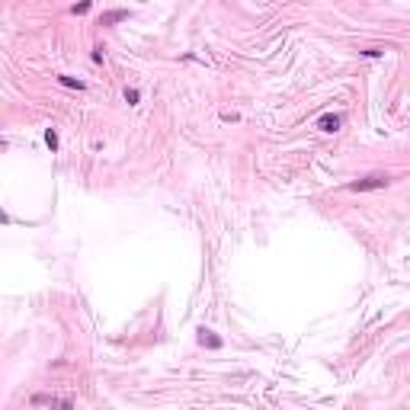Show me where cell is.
<instances>
[{"label":"cell","instance_id":"cell-5","mask_svg":"<svg viewBox=\"0 0 410 410\" xmlns=\"http://www.w3.org/2000/svg\"><path fill=\"white\" fill-rule=\"evenodd\" d=\"M122 20H128V10H109V13H103V26H116Z\"/></svg>","mask_w":410,"mask_h":410},{"label":"cell","instance_id":"cell-6","mask_svg":"<svg viewBox=\"0 0 410 410\" xmlns=\"http://www.w3.org/2000/svg\"><path fill=\"white\" fill-rule=\"evenodd\" d=\"M61 87H71V90H84V80H77V77H58Z\"/></svg>","mask_w":410,"mask_h":410},{"label":"cell","instance_id":"cell-3","mask_svg":"<svg viewBox=\"0 0 410 410\" xmlns=\"http://www.w3.org/2000/svg\"><path fill=\"white\" fill-rule=\"evenodd\" d=\"M32 404H48V407H58V410H71V400L67 397H51V394H36L32 397Z\"/></svg>","mask_w":410,"mask_h":410},{"label":"cell","instance_id":"cell-8","mask_svg":"<svg viewBox=\"0 0 410 410\" xmlns=\"http://www.w3.org/2000/svg\"><path fill=\"white\" fill-rule=\"evenodd\" d=\"M138 100H141V93H138L135 87H125V103H132V106H135Z\"/></svg>","mask_w":410,"mask_h":410},{"label":"cell","instance_id":"cell-1","mask_svg":"<svg viewBox=\"0 0 410 410\" xmlns=\"http://www.w3.org/2000/svg\"><path fill=\"white\" fill-rule=\"evenodd\" d=\"M391 186V177H385V173H372V177H362V180H353L350 186V193H372V189H388Z\"/></svg>","mask_w":410,"mask_h":410},{"label":"cell","instance_id":"cell-4","mask_svg":"<svg viewBox=\"0 0 410 410\" xmlns=\"http://www.w3.org/2000/svg\"><path fill=\"white\" fill-rule=\"evenodd\" d=\"M199 343H202V346H208V350H218V346H221V337H215L212 334V330H199Z\"/></svg>","mask_w":410,"mask_h":410},{"label":"cell","instance_id":"cell-9","mask_svg":"<svg viewBox=\"0 0 410 410\" xmlns=\"http://www.w3.org/2000/svg\"><path fill=\"white\" fill-rule=\"evenodd\" d=\"M71 13H74V16H84V13H90V4H77V7H71Z\"/></svg>","mask_w":410,"mask_h":410},{"label":"cell","instance_id":"cell-7","mask_svg":"<svg viewBox=\"0 0 410 410\" xmlns=\"http://www.w3.org/2000/svg\"><path fill=\"white\" fill-rule=\"evenodd\" d=\"M45 144L51 147V151H58V132H55V128H48V132H45Z\"/></svg>","mask_w":410,"mask_h":410},{"label":"cell","instance_id":"cell-2","mask_svg":"<svg viewBox=\"0 0 410 410\" xmlns=\"http://www.w3.org/2000/svg\"><path fill=\"white\" fill-rule=\"evenodd\" d=\"M340 125H343V116H340V112H324V116L317 119V128H320V132H327V135L340 132Z\"/></svg>","mask_w":410,"mask_h":410}]
</instances>
